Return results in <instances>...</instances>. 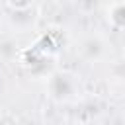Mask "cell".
Listing matches in <instances>:
<instances>
[{"mask_svg":"<svg viewBox=\"0 0 125 125\" xmlns=\"http://www.w3.org/2000/svg\"><path fill=\"white\" fill-rule=\"evenodd\" d=\"M105 20L115 29H125V2H111L105 6Z\"/></svg>","mask_w":125,"mask_h":125,"instance_id":"obj_1","label":"cell"},{"mask_svg":"<svg viewBox=\"0 0 125 125\" xmlns=\"http://www.w3.org/2000/svg\"><path fill=\"white\" fill-rule=\"evenodd\" d=\"M0 125H21L20 117L12 111H2L0 113Z\"/></svg>","mask_w":125,"mask_h":125,"instance_id":"obj_2","label":"cell"},{"mask_svg":"<svg viewBox=\"0 0 125 125\" xmlns=\"http://www.w3.org/2000/svg\"><path fill=\"white\" fill-rule=\"evenodd\" d=\"M123 61H125V45H123Z\"/></svg>","mask_w":125,"mask_h":125,"instance_id":"obj_3","label":"cell"}]
</instances>
